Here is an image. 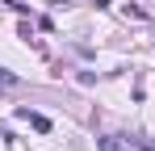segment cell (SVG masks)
Returning <instances> with one entry per match:
<instances>
[{
  "instance_id": "cell-2",
  "label": "cell",
  "mask_w": 155,
  "mask_h": 151,
  "mask_svg": "<svg viewBox=\"0 0 155 151\" xmlns=\"http://www.w3.org/2000/svg\"><path fill=\"white\" fill-rule=\"evenodd\" d=\"M0 84H4V88H8V84H17V76H13V72H4V67H0Z\"/></svg>"
},
{
  "instance_id": "cell-1",
  "label": "cell",
  "mask_w": 155,
  "mask_h": 151,
  "mask_svg": "<svg viewBox=\"0 0 155 151\" xmlns=\"http://www.w3.org/2000/svg\"><path fill=\"white\" fill-rule=\"evenodd\" d=\"M17 118H21V122H29L34 130H38V134H51V130H54V126H51V118H42V113H29L25 105L17 109Z\"/></svg>"
}]
</instances>
